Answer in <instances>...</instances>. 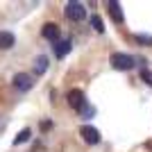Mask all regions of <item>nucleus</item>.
Segmentation results:
<instances>
[{
	"label": "nucleus",
	"mask_w": 152,
	"mask_h": 152,
	"mask_svg": "<svg viewBox=\"0 0 152 152\" xmlns=\"http://www.w3.org/2000/svg\"><path fill=\"white\" fill-rule=\"evenodd\" d=\"M109 61H111V66H114L116 70H132L134 66H136V59H134L132 55H127V52H114Z\"/></svg>",
	"instance_id": "nucleus-1"
},
{
	"label": "nucleus",
	"mask_w": 152,
	"mask_h": 152,
	"mask_svg": "<svg viewBox=\"0 0 152 152\" xmlns=\"http://www.w3.org/2000/svg\"><path fill=\"white\" fill-rule=\"evenodd\" d=\"M66 16L70 20H84L86 18V7L82 2H77V0H70L68 5H66Z\"/></svg>",
	"instance_id": "nucleus-2"
},
{
	"label": "nucleus",
	"mask_w": 152,
	"mask_h": 152,
	"mask_svg": "<svg viewBox=\"0 0 152 152\" xmlns=\"http://www.w3.org/2000/svg\"><path fill=\"white\" fill-rule=\"evenodd\" d=\"M12 84H14V89H16V91L25 93V91H30L32 86H34V77L27 75V73H16L14 80H12Z\"/></svg>",
	"instance_id": "nucleus-3"
},
{
	"label": "nucleus",
	"mask_w": 152,
	"mask_h": 152,
	"mask_svg": "<svg viewBox=\"0 0 152 152\" xmlns=\"http://www.w3.org/2000/svg\"><path fill=\"white\" fill-rule=\"evenodd\" d=\"M80 134H82V139L86 141L89 145H98V143H100V132H98L93 125H82L80 127Z\"/></svg>",
	"instance_id": "nucleus-4"
},
{
	"label": "nucleus",
	"mask_w": 152,
	"mask_h": 152,
	"mask_svg": "<svg viewBox=\"0 0 152 152\" xmlns=\"http://www.w3.org/2000/svg\"><path fill=\"white\" fill-rule=\"evenodd\" d=\"M41 37L52 41V43H57L59 39H61V30H59V25H55V23H45V25L41 27Z\"/></svg>",
	"instance_id": "nucleus-5"
},
{
	"label": "nucleus",
	"mask_w": 152,
	"mask_h": 152,
	"mask_svg": "<svg viewBox=\"0 0 152 152\" xmlns=\"http://www.w3.org/2000/svg\"><path fill=\"white\" fill-rule=\"evenodd\" d=\"M66 100H68V104H70L73 109L82 111V107H84V93H82L80 89H70L68 95H66Z\"/></svg>",
	"instance_id": "nucleus-6"
},
{
	"label": "nucleus",
	"mask_w": 152,
	"mask_h": 152,
	"mask_svg": "<svg viewBox=\"0 0 152 152\" xmlns=\"http://www.w3.org/2000/svg\"><path fill=\"white\" fill-rule=\"evenodd\" d=\"M70 48H73V41H70L68 37H66V39H59L57 43H55V55H57L59 59H64L70 52Z\"/></svg>",
	"instance_id": "nucleus-7"
},
{
	"label": "nucleus",
	"mask_w": 152,
	"mask_h": 152,
	"mask_svg": "<svg viewBox=\"0 0 152 152\" xmlns=\"http://www.w3.org/2000/svg\"><path fill=\"white\" fill-rule=\"evenodd\" d=\"M107 9H109V14H111V18H114V23H125V16H123V7L116 2V0H109V5H107Z\"/></svg>",
	"instance_id": "nucleus-8"
},
{
	"label": "nucleus",
	"mask_w": 152,
	"mask_h": 152,
	"mask_svg": "<svg viewBox=\"0 0 152 152\" xmlns=\"http://www.w3.org/2000/svg\"><path fill=\"white\" fill-rule=\"evenodd\" d=\"M14 43H16V37L12 32H0V50H9Z\"/></svg>",
	"instance_id": "nucleus-9"
},
{
	"label": "nucleus",
	"mask_w": 152,
	"mask_h": 152,
	"mask_svg": "<svg viewBox=\"0 0 152 152\" xmlns=\"http://www.w3.org/2000/svg\"><path fill=\"white\" fill-rule=\"evenodd\" d=\"M45 70H48V57L41 55V57H37V64H34V75H43Z\"/></svg>",
	"instance_id": "nucleus-10"
},
{
	"label": "nucleus",
	"mask_w": 152,
	"mask_h": 152,
	"mask_svg": "<svg viewBox=\"0 0 152 152\" xmlns=\"http://www.w3.org/2000/svg\"><path fill=\"white\" fill-rule=\"evenodd\" d=\"M30 139H32V132L25 127V129H20V132L16 134V139H14V145H20V143H25V141H30Z\"/></svg>",
	"instance_id": "nucleus-11"
},
{
	"label": "nucleus",
	"mask_w": 152,
	"mask_h": 152,
	"mask_svg": "<svg viewBox=\"0 0 152 152\" xmlns=\"http://www.w3.org/2000/svg\"><path fill=\"white\" fill-rule=\"evenodd\" d=\"M91 25H93V30L98 32V34H102V32H104V23H102L100 16H91Z\"/></svg>",
	"instance_id": "nucleus-12"
},
{
	"label": "nucleus",
	"mask_w": 152,
	"mask_h": 152,
	"mask_svg": "<svg viewBox=\"0 0 152 152\" xmlns=\"http://www.w3.org/2000/svg\"><path fill=\"white\" fill-rule=\"evenodd\" d=\"M134 41L141 45H152V34H134Z\"/></svg>",
	"instance_id": "nucleus-13"
},
{
	"label": "nucleus",
	"mask_w": 152,
	"mask_h": 152,
	"mask_svg": "<svg viewBox=\"0 0 152 152\" xmlns=\"http://www.w3.org/2000/svg\"><path fill=\"white\" fill-rule=\"evenodd\" d=\"M141 80L152 86V73H150V70H141Z\"/></svg>",
	"instance_id": "nucleus-14"
},
{
	"label": "nucleus",
	"mask_w": 152,
	"mask_h": 152,
	"mask_svg": "<svg viewBox=\"0 0 152 152\" xmlns=\"http://www.w3.org/2000/svg\"><path fill=\"white\" fill-rule=\"evenodd\" d=\"M41 129H43V132L52 129V121H43V123H41Z\"/></svg>",
	"instance_id": "nucleus-15"
}]
</instances>
